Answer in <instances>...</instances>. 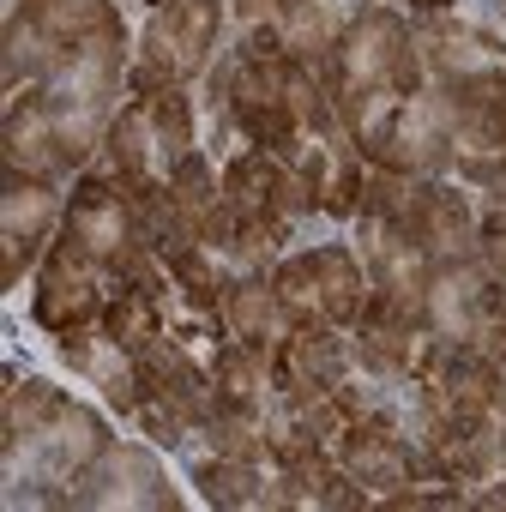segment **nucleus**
<instances>
[{"mask_svg":"<svg viewBox=\"0 0 506 512\" xmlns=\"http://www.w3.org/2000/svg\"><path fill=\"white\" fill-rule=\"evenodd\" d=\"M482 260H488V272L506 284V211H488V253H482Z\"/></svg>","mask_w":506,"mask_h":512,"instance_id":"obj_15","label":"nucleus"},{"mask_svg":"<svg viewBox=\"0 0 506 512\" xmlns=\"http://www.w3.org/2000/svg\"><path fill=\"white\" fill-rule=\"evenodd\" d=\"M103 260L67 229L55 247H49V260H43V278H37V302H31V314H37V326L43 332H73V326H91V320H103V302H109V290H103Z\"/></svg>","mask_w":506,"mask_h":512,"instance_id":"obj_6","label":"nucleus"},{"mask_svg":"<svg viewBox=\"0 0 506 512\" xmlns=\"http://www.w3.org/2000/svg\"><path fill=\"white\" fill-rule=\"evenodd\" d=\"M151 7H163V0H151Z\"/></svg>","mask_w":506,"mask_h":512,"instance_id":"obj_20","label":"nucleus"},{"mask_svg":"<svg viewBox=\"0 0 506 512\" xmlns=\"http://www.w3.org/2000/svg\"><path fill=\"white\" fill-rule=\"evenodd\" d=\"M272 374H278V398L284 404L332 398L344 386V344L332 338V326H296L272 350Z\"/></svg>","mask_w":506,"mask_h":512,"instance_id":"obj_10","label":"nucleus"},{"mask_svg":"<svg viewBox=\"0 0 506 512\" xmlns=\"http://www.w3.org/2000/svg\"><path fill=\"white\" fill-rule=\"evenodd\" d=\"M61 217V199L43 175H25V169H7V199H0V247H7V266H0V284H19L25 266L37 260L43 235L55 229Z\"/></svg>","mask_w":506,"mask_h":512,"instance_id":"obj_9","label":"nucleus"},{"mask_svg":"<svg viewBox=\"0 0 506 512\" xmlns=\"http://www.w3.org/2000/svg\"><path fill=\"white\" fill-rule=\"evenodd\" d=\"M404 7H416V13H428V19H440V13H452V0H404Z\"/></svg>","mask_w":506,"mask_h":512,"instance_id":"obj_16","label":"nucleus"},{"mask_svg":"<svg viewBox=\"0 0 506 512\" xmlns=\"http://www.w3.org/2000/svg\"><path fill=\"white\" fill-rule=\"evenodd\" d=\"M416 55H422V67H434L440 79H470V73H488V67H500V43L494 37H482V31H458V25H428V31H416Z\"/></svg>","mask_w":506,"mask_h":512,"instance_id":"obj_13","label":"nucleus"},{"mask_svg":"<svg viewBox=\"0 0 506 512\" xmlns=\"http://www.w3.org/2000/svg\"><path fill=\"white\" fill-rule=\"evenodd\" d=\"M440 115L452 139V163L470 181H494L506 169V67L470 73V79H440Z\"/></svg>","mask_w":506,"mask_h":512,"instance_id":"obj_3","label":"nucleus"},{"mask_svg":"<svg viewBox=\"0 0 506 512\" xmlns=\"http://www.w3.org/2000/svg\"><path fill=\"white\" fill-rule=\"evenodd\" d=\"M476 506H506V488H494V494H476Z\"/></svg>","mask_w":506,"mask_h":512,"instance_id":"obj_17","label":"nucleus"},{"mask_svg":"<svg viewBox=\"0 0 506 512\" xmlns=\"http://www.w3.org/2000/svg\"><path fill=\"white\" fill-rule=\"evenodd\" d=\"M109 446L97 410L73 404L67 392H55L49 380L13 386L7 398V470L31 458V482H79L97 452Z\"/></svg>","mask_w":506,"mask_h":512,"instance_id":"obj_1","label":"nucleus"},{"mask_svg":"<svg viewBox=\"0 0 506 512\" xmlns=\"http://www.w3.org/2000/svg\"><path fill=\"white\" fill-rule=\"evenodd\" d=\"M103 151L127 193H169V175L193 157V109L181 85L133 91V103L109 121Z\"/></svg>","mask_w":506,"mask_h":512,"instance_id":"obj_2","label":"nucleus"},{"mask_svg":"<svg viewBox=\"0 0 506 512\" xmlns=\"http://www.w3.org/2000/svg\"><path fill=\"white\" fill-rule=\"evenodd\" d=\"M506 302V284L488 272V260H470V253H458V260H434L428 284H422V320L434 338H452V344H470L476 326Z\"/></svg>","mask_w":506,"mask_h":512,"instance_id":"obj_7","label":"nucleus"},{"mask_svg":"<svg viewBox=\"0 0 506 512\" xmlns=\"http://www.w3.org/2000/svg\"><path fill=\"white\" fill-rule=\"evenodd\" d=\"M494 7H500V19H506V0H494Z\"/></svg>","mask_w":506,"mask_h":512,"instance_id":"obj_19","label":"nucleus"},{"mask_svg":"<svg viewBox=\"0 0 506 512\" xmlns=\"http://www.w3.org/2000/svg\"><path fill=\"white\" fill-rule=\"evenodd\" d=\"M217 31H223V0H163V7L151 13V25H145V37H139L133 91L193 79L205 67Z\"/></svg>","mask_w":506,"mask_h":512,"instance_id":"obj_4","label":"nucleus"},{"mask_svg":"<svg viewBox=\"0 0 506 512\" xmlns=\"http://www.w3.org/2000/svg\"><path fill=\"white\" fill-rule=\"evenodd\" d=\"M193 482L205 488V500L211 506H266L272 500V488H266V476L253 470L247 458H223V464H199L193 470Z\"/></svg>","mask_w":506,"mask_h":512,"instance_id":"obj_14","label":"nucleus"},{"mask_svg":"<svg viewBox=\"0 0 506 512\" xmlns=\"http://www.w3.org/2000/svg\"><path fill=\"white\" fill-rule=\"evenodd\" d=\"M278 296L290 302L296 326H350L362 314V266L356 253L344 247H308V253H290V260L272 272Z\"/></svg>","mask_w":506,"mask_h":512,"instance_id":"obj_5","label":"nucleus"},{"mask_svg":"<svg viewBox=\"0 0 506 512\" xmlns=\"http://www.w3.org/2000/svg\"><path fill=\"white\" fill-rule=\"evenodd\" d=\"M404 229L422 241L428 260H458V253H470V241H476V205L458 187H440V181H422L416 175Z\"/></svg>","mask_w":506,"mask_h":512,"instance_id":"obj_11","label":"nucleus"},{"mask_svg":"<svg viewBox=\"0 0 506 512\" xmlns=\"http://www.w3.org/2000/svg\"><path fill=\"white\" fill-rule=\"evenodd\" d=\"M223 320H229V338L235 344H253V350H278L290 332H296V314L290 302L278 296V284H260V278H247L223 296Z\"/></svg>","mask_w":506,"mask_h":512,"instance_id":"obj_12","label":"nucleus"},{"mask_svg":"<svg viewBox=\"0 0 506 512\" xmlns=\"http://www.w3.org/2000/svg\"><path fill=\"white\" fill-rule=\"evenodd\" d=\"M73 500L79 506H175V488L145 446L109 440L97 452V464L73 482Z\"/></svg>","mask_w":506,"mask_h":512,"instance_id":"obj_8","label":"nucleus"},{"mask_svg":"<svg viewBox=\"0 0 506 512\" xmlns=\"http://www.w3.org/2000/svg\"><path fill=\"white\" fill-rule=\"evenodd\" d=\"M500 464H506V422H500Z\"/></svg>","mask_w":506,"mask_h":512,"instance_id":"obj_18","label":"nucleus"}]
</instances>
